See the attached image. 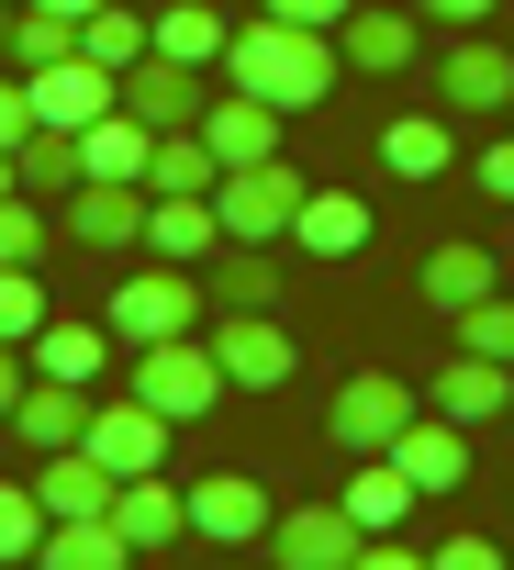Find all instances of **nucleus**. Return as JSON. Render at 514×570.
<instances>
[{"label": "nucleus", "mask_w": 514, "mask_h": 570, "mask_svg": "<svg viewBox=\"0 0 514 570\" xmlns=\"http://www.w3.org/2000/svg\"><path fill=\"white\" fill-rule=\"evenodd\" d=\"M336 35H314V23H280V12H257V23H235V46H224V79L235 90H257V101H280V112H314L325 90H336Z\"/></svg>", "instance_id": "f257e3e1"}, {"label": "nucleus", "mask_w": 514, "mask_h": 570, "mask_svg": "<svg viewBox=\"0 0 514 570\" xmlns=\"http://www.w3.org/2000/svg\"><path fill=\"white\" fill-rule=\"evenodd\" d=\"M201 303H212V292H201L179 257H146L123 292L101 303V325H112V347H157V336H201Z\"/></svg>", "instance_id": "f03ea898"}, {"label": "nucleus", "mask_w": 514, "mask_h": 570, "mask_svg": "<svg viewBox=\"0 0 514 570\" xmlns=\"http://www.w3.org/2000/svg\"><path fill=\"white\" fill-rule=\"evenodd\" d=\"M135 392L168 414V425H190V414H212L235 381H224V358H212V336H157V347H135Z\"/></svg>", "instance_id": "7ed1b4c3"}, {"label": "nucleus", "mask_w": 514, "mask_h": 570, "mask_svg": "<svg viewBox=\"0 0 514 570\" xmlns=\"http://www.w3.org/2000/svg\"><path fill=\"white\" fill-rule=\"evenodd\" d=\"M436 101H447L458 124H503V112H514V46H503L492 23H469V35L436 57Z\"/></svg>", "instance_id": "20e7f679"}, {"label": "nucleus", "mask_w": 514, "mask_h": 570, "mask_svg": "<svg viewBox=\"0 0 514 570\" xmlns=\"http://www.w3.org/2000/svg\"><path fill=\"white\" fill-rule=\"evenodd\" d=\"M212 213H224V235H235V246H280V235H291V213H303V179H291L280 157L224 168V179H212Z\"/></svg>", "instance_id": "39448f33"}, {"label": "nucleus", "mask_w": 514, "mask_h": 570, "mask_svg": "<svg viewBox=\"0 0 514 570\" xmlns=\"http://www.w3.org/2000/svg\"><path fill=\"white\" fill-rule=\"evenodd\" d=\"M414 414H425V392H403L392 370H358V381H347V392L325 403V436H336L347 459H380V448H392V436H403Z\"/></svg>", "instance_id": "423d86ee"}, {"label": "nucleus", "mask_w": 514, "mask_h": 570, "mask_svg": "<svg viewBox=\"0 0 514 570\" xmlns=\"http://www.w3.org/2000/svg\"><path fill=\"white\" fill-rule=\"evenodd\" d=\"M112 481H135V470H168V414L146 403V392H101L90 403V436H79Z\"/></svg>", "instance_id": "0eeeda50"}, {"label": "nucleus", "mask_w": 514, "mask_h": 570, "mask_svg": "<svg viewBox=\"0 0 514 570\" xmlns=\"http://www.w3.org/2000/svg\"><path fill=\"white\" fill-rule=\"evenodd\" d=\"M358 548H369V525H358L347 503H291V514H269V559H280V570H358Z\"/></svg>", "instance_id": "6e6552de"}, {"label": "nucleus", "mask_w": 514, "mask_h": 570, "mask_svg": "<svg viewBox=\"0 0 514 570\" xmlns=\"http://www.w3.org/2000/svg\"><path fill=\"white\" fill-rule=\"evenodd\" d=\"M201 336H212V358H224V381H235V392H280V381H291V358H303L280 314H212Z\"/></svg>", "instance_id": "1a4fd4ad"}, {"label": "nucleus", "mask_w": 514, "mask_h": 570, "mask_svg": "<svg viewBox=\"0 0 514 570\" xmlns=\"http://www.w3.org/2000/svg\"><path fill=\"white\" fill-rule=\"evenodd\" d=\"M269 514H280L269 481H246V470H201L190 481V537H212V548H246V537L269 548Z\"/></svg>", "instance_id": "9d476101"}, {"label": "nucleus", "mask_w": 514, "mask_h": 570, "mask_svg": "<svg viewBox=\"0 0 514 570\" xmlns=\"http://www.w3.org/2000/svg\"><path fill=\"white\" fill-rule=\"evenodd\" d=\"M57 224H68L79 246L123 257V246H146V179H79V190L57 202Z\"/></svg>", "instance_id": "9b49d317"}, {"label": "nucleus", "mask_w": 514, "mask_h": 570, "mask_svg": "<svg viewBox=\"0 0 514 570\" xmlns=\"http://www.w3.org/2000/svg\"><path fill=\"white\" fill-rule=\"evenodd\" d=\"M23 90H34V124H57V135H79V124H101V112L123 101V79H112L101 57H57V68H34Z\"/></svg>", "instance_id": "f8f14e48"}, {"label": "nucleus", "mask_w": 514, "mask_h": 570, "mask_svg": "<svg viewBox=\"0 0 514 570\" xmlns=\"http://www.w3.org/2000/svg\"><path fill=\"white\" fill-rule=\"evenodd\" d=\"M280 101H257V90H235L224 79V101H201V135H212V157L224 168H257V157H280Z\"/></svg>", "instance_id": "ddd939ff"}, {"label": "nucleus", "mask_w": 514, "mask_h": 570, "mask_svg": "<svg viewBox=\"0 0 514 570\" xmlns=\"http://www.w3.org/2000/svg\"><path fill=\"white\" fill-rule=\"evenodd\" d=\"M336 57L358 79H403L414 68V12H403V0H358V12L336 23Z\"/></svg>", "instance_id": "4468645a"}, {"label": "nucleus", "mask_w": 514, "mask_h": 570, "mask_svg": "<svg viewBox=\"0 0 514 570\" xmlns=\"http://www.w3.org/2000/svg\"><path fill=\"white\" fill-rule=\"evenodd\" d=\"M123 112H135V124H157V135H168V124H201V68L146 46V57L123 68Z\"/></svg>", "instance_id": "2eb2a0df"}, {"label": "nucleus", "mask_w": 514, "mask_h": 570, "mask_svg": "<svg viewBox=\"0 0 514 570\" xmlns=\"http://www.w3.org/2000/svg\"><path fill=\"white\" fill-rule=\"evenodd\" d=\"M90 403H101L90 381H46V370H34L23 403H12V436H23L34 459H46V448H79V436H90Z\"/></svg>", "instance_id": "dca6fc26"}, {"label": "nucleus", "mask_w": 514, "mask_h": 570, "mask_svg": "<svg viewBox=\"0 0 514 570\" xmlns=\"http://www.w3.org/2000/svg\"><path fill=\"white\" fill-rule=\"evenodd\" d=\"M425 403H436L447 425H469V436H481V425H492V414L514 403V370H503V358H481V347H458V358H447V370L425 381Z\"/></svg>", "instance_id": "f3484780"}, {"label": "nucleus", "mask_w": 514, "mask_h": 570, "mask_svg": "<svg viewBox=\"0 0 514 570\" xmlns=\"http://www.w3.org/2000/svg\"><path fill=\"white\" fill-rule=\"evenodd\" d=\"M224 246V213H212V190H146V257H212Z\"/></svg>", "instance_id": "a211bd4d"}, {"label": "nucleus", "mask_w": 514, "mask_h": 570, "mask_svg": "<svg viewBox=\"0 0 514 570\" xmlns=\"http://www.w3.org/2000/svg\"><path fill=\"white\" fill-rule=\"evenodd\" d=\"M392 459H403V481H414V492H458V481H469V425H447V414L425 403V414L392 436Z\"/></svg>", "instance_id": "6ab92c4d"}, {"label": "nucleus", "mask_w": 514, "mask_h": 570, "mask_svg": "<svg viewBox=\"0 0 514 570\" xmlns=\"http://www.w3.org/2000/svg\"><path fill=\"white\" fill-rule=\"evenodd\" d=\"M23 358H34L46 381H101V358H112V325H101V314H46Z\"/></svg>", "instance_id": "aec40b11"}, {"label": "nucleus", "mask_w": 514, "mask_h": 570, "mask_svg": "<svg viewBox=\"0 0 514 570\" xmlns=\"http://www.w3.org/2000/svg\"><path fill=\"white\" fill-rule=\"evenodd\" d=\"M112 525H123L135 548H168V537H190V481H157V470H135V481L112 492Z\"/></svg>", "instance_id": "412c9836"}, {"label": "nucleus", "mask_w": 514, "mask_h": 570, "mask_svg": "<svg viewBox=\"0 0 514 570\" xmlns=\"http://www.w3.org/2000/svg\"><path fill=\"white\" fill-rule=\"evenodd\" d=\"M146 157H157V124H135L123 101L101 124H79V179H146Z\"/></svg>", "instance_id": "4be33fe9"}, {"label": "nucleus", "mask_w": 514, "mask_h": 570, "mask_svg": "<svg viewBox=\"0 0 514 570\" xmlns=\"http://www.w3.org/2000/svg\"><path fill=\"white\" fill-rule=\"evenodd\" d=\"M291 246H303V257H358V246H369V202H358V190H303Z\"/></svg>", "instance_id": "5701e85b"}, {"label": "nucleus", "mask_w": 514, "mask_h": 570, "mask_svg": "<svg viewBox=\"0 0 514 570\" xmlns=\"http://www.w3.org/2000/svg\"><path fill=\"white\" fill-rule=\"evenodd\" d=\"M112 492H123V481H112L90 448H46V470H34V503H46V514H112Z\"/></svg>", "instance_id": "b1692460"}, {"label": "nucleus", "mask_w": 514, "mask_h": 570, "mask_svg": "<svg viewBox=\"0 0 514 570\" xmlns=\"http://www.w3.org/2000/svg\"><path fill=\"white\" fill-rule=\"evenodd\" d=\"M414 292L436 303V314H458V303H481V292H503V279H492V246H469V235H447L425 268H414Z\"/></svg>", "instance_id": "393cba45"}, {"label": "nucleus", "mask_w": 514, "mask_h": 570, "mask_svg": "<svg viewBox=\"0 0 514 570\" xmlns=\"http://www.w3.org/2000/svg\"><path fill=\"white\" fill-rule=\"evenodd\" d=\"M380 168H392V179H447V168H458V112H447V124H436V112H425V124H380Z\"/></svg>", "instance_id": "a878e982"}, {"label": "nucleus", "mask_w": 514, "mask_h": 570, "mask_svg": "<svg viewBox=\"0 0 514 570\" xmlns=\"http://www.w3.org/2000/svg\"><path fill=\"white\" fill-rule=\"evenodd\" d=\"M224 46H235V23L212 12V0H168V12H157V57H190V68H224Z\"/></svg>", "instance_id": "bb28decb"}, {"label": "nucleus", "mask_w": 514, "mask_h": 570, "mask_svg": "<svg viewBox=\"0 0 514 570\" xmlns=\"http://www.w3.org/2000/svg\"><path fill=\"white\" fill-rule=\"evenodd\" d=\"M212 303H224V314H280V268H269V246H235V235H224Z\"/></svg>", "instance_id": "cd10ccee"}, {"label": "nucleus", "mask_w": 514, "mask_h": 570, "mask_svg": "<svg viewBox=\"0 0 514 570\" xmlns=\"http://www.w3.org/2000/svg\"><path fill=\"white\" fill-rule=\"evenodd\" d=\"M12 168H23V190H34V202H68V190H79V135L34 124V135L12 146Z\"/></svg>", "instance_id": "c85d7f7f"}, {"label": "nucleus", "mask_w": 514, "mask_h": 570, "mask_svg": "<svg viewBox=\"0 0 514 570\" xmlns=\"http://www.w3.org/2000/svg\"><path fill=\"white\" fill-rule=\"evenodd\" d=\"M336 503H347V514H358V525L380 537V525H403V503H425V492H414V481H403V459L380 448V459H369V470H358V481H347Z\"/></svg>", "instance_id": "c756f323"}, {"label": "nucleus", "mask_w": 514, "mask_h": 570, "mask_svg": "<svg viewBox=\"0 0 514 570\" xmlns=\"http://www.w3.org/2000/svg\"><path fill=\"white\" fill-rule=\"evenodd\" d=\"M146 46H157V23H135V0H101V12L79 23V57H101L112 79H123V68H135Z\"/></svg>", "instance_id": "7c9ffc66"}, {"label": "nucleus", "mask_w": 514, "mask_h": 570, "mask_svg": "<svg viewBox=\"0 0 514 570\" xmlns=\"http://www.w3.org/2000/svg\"><path fill=\"white\" fill-rule=\"evenodd\" d=\"M57 57H79V23H68V12H34V0H23V12H12V68L34 79V68H57Z\"/></svg>", "instance_id": "2f4dec72"}, {"label": "nucleus", "mask_w": 514, "mask_h": 570, "mask_svg": "<svg viewBox=\"0 0 514 570\" xmlns=\"http://www.w3.org/2000/svg\"><path fill=\"white\" fill-rule=\"evenodd\" d=\"M447 325H458V347H481V358H503V370H514V303H503V292H481V303H458Z\"/></svg>", "instance_id": "473e14b6"}, {"label": "nucleus", "mask_w": 514, "mask_h": 570, "mask_svg": "<svg viewBox=\"0 0 514 570\" xmlns=\"http://www.w3.org/2000/svg\"><path fill=\"white\" fill-rule=\"evenodd\" d=\"M34 257H46V202L0 190V268H34Z\"/></svg>", "instance_id": "72a5a7b5"}, {"label": "nucleus", "mask_w": 514, "mask_h": 570, "mask_svg": "<svg viewBox=\"0 0 514 570\" xmlns=\"http://www.w3.org/2000/svg\"><path fill=\"white\" fill-rule=\"evenodd\" d=\"M34 325H46V279L0 268V347H34Z\"/></svg>", "instance_id": "f704fd0d"}, {"label": "nucleus", "mask_w": 514, "mask_h": 570, "mask_svg": "<svg viewBox=\"0 0 514 570\" xmlns=\"http://www.w3.org/2000/svg\"><path fill=\"white\" fill-rule=\"evenodd\" d=\"M46 548V503H34V481H0V559H34Z\"/></svg>", "instance_id": "c9c22d12"}, {"label": "nucleus", "mask_w": 514, "mask_h": 570, "mask_svg": "<svg viewBox=\"0 0 514 570\" xmlns=\"http://www.w3.org/2000/svg\"><path fill=\"white\" fill-rule=\"evenodd\" d=\"M469 179H481L492 202H514V135H481V157H469Z\"/></svg>", "instance_id": "e433bc0d"}, {"label": "nucleus", "mask_w": 514, "mask_h": 570, "mask_svg": "<svg viewBox=\"0 0 514 570\" xmlns=\"http://www.w3.org/2000/svg\"><path fill=\"white\" fill-rule=\"evenodd\" d=\"M257 12H280V23H314V35H336L358 0H257Z\"/></svg>", "instance_id": "4c0bfd02"}, {"label": "nucleus", "mask_w": 514, "mask_h": 570, "mask_svg": "<svg viewBox=\"0 0 514 570\" xmlns=\"http://www.w3.org/2000/svg\"><path fill=\"white\" fill-rule=\"evenodd\" d=\"M23 135H34V90H23V79H0V146H23Z\"/></svg>", "instance_id": "58836bf2"}, {"label": "nucleus", "mask_w": 514, "mask_h": 570, "mask_svg": "<svg viewBox=\"0 0 514 570\" xmlns=\"http://www.w3.org/2000/svg\"><path fill=\"white\" fill-rule=\"evenodd\" d=\"M436 570H503V559H492V537H447V548H436Z\"/></svg>", "instance_id": "ea45409f"}, {"label": "nucleus", "mask_w": 514, "mask_h": 570, "mask_svg": "<svg viewBox=\"0 0 514 570\" xmlns=\"http://www.w3.org/2000/svg\"><path fill=\"white\" fill-rule=\"evenodd\" d=\"M23 381H34V358H23V347H0V425H12V403H23Z\"/></svg>", "instance_id": "a19ab883"}, {"label": "nucleus", "mask_w": 514, "mask_h": 570, "mask_svg": "<svg viewBox=\"0 0 514 570\" xmlns=\"http://www.w3.org/2000/svg\"><path fill=\"white\" fill-rule=\"evenodd\" d=\"M425 12H436L447 35H469V23H492V0H425Z\"/></svg>", "instance_id": "79ce46f5"}, {"label": "nucleus", "mask_w": 514, "mask_h": 570, "mask_svg": "<svg viewBox=\"0 0 514 570\" xmlns=\"http://www.w3.org/2000/svg\"><path fill=\"white\" fill-rule=\"evenodd\" d=\"M34 12H68V23H90V12H101V0H34Z\"/></svg>", "instance_id": "37998d69"}, {"label": "nucleus", "mask_w": 514, "mask_h": 570, "mask_svg": "<svg viewBox=\"0 0 514 570\" xmlns=\"http://www.w3.org/2000/svg\"><path fill=\"white\" fill-rule=\"evenodd\" d=\"M12 12H23V0H0V57H12Z\"/></svg>", "instance_id": "c03bdc74"}, {"label": "nucleus", "mask_w": 514, "mask_h": 570, "mask_svg": "<svg viewBox=\"0 0 514 570\" xmlns=\"http://www.w3.org/2000/svg\"><path fill=\"white\" fill-rule=\"evenodd\" d=\"M0 190H23V168H12V146H0Z\"/></svg>", "instance_id": "a18cd8bd"}]
</instances>
